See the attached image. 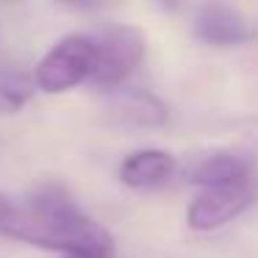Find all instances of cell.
<instances>
[{
	"label": "cell",
	"instance_id": "9",
	"mask_svg": "<svg viewBox=\"0 0 258 258\" xmlns=\"http://www.w3.org/2000/svg\"><path fill=\"white\" fill-rule=\"evenodd\" d=\"M34 75L23 73H6L0 75V108L3 111H17L34 95Z\"/></svg>",
	"mask_w": 258,
	"mask_h": 258
},
{
	"label": "cell",
	"instance_id": "7",
	"mask_svg": "<svg viewBox=\"0 0 258 258\" xmlns=\"http://www.w3.org/2000/svg\"><path fill=\"white\" fill-rule=\"evenodd\" d=\"M178 172V158L167 150H158V147H145V150H136L119 164V180L131 189H158L164 186L172 175Z\"/></svg>",
	"mask_w": 258,
	"mask_h": 258
},
{
	"label": "cell",
	"instance_id": "6",
	"mask_svg": "<svg viewBox=\"0 0 258 258\" xmlns=\"http://www.w3.org/2000/svg\"><path fill=\"white\" fill-rule=\"evenodd\" d=\"M195 34L206 45L236 47V45L250 39V25H247L244 14L239 9L211 3V6H203L195 14Z\"/></svg>",
	"mask_w": 258,
	"mask_h": 258
},
{
	"label": "cell",
	"instance_id": "5",
	"mask_svg": "<svg viewBox=\"0 0 258 258\" xmlns=\"http://www.w3.org/2000/svg\"><path fill=\"white\" fill-rule=\"evenodd\" d=\"M183 178L203 189H219V186H233V183H247L252 175V164L244 156L233 150H197L180 167Z\"/></svg>",
	"mask_w": 258,
	"mask_h": 258
},
{
	"label": "cell",
	"instance_id": "8",
	"mask_svg": "<svg viewBox=\"0 0 258 258\" xmlns=\"http://www.w3.org/2000/svg\"><path fill=\"white\" fill-rule=\"evenodd\" d=\"M111 108L114 117L128 125H161L167 119V108L142 89H128L122 95H117Z\"/></svg>",
	"mask_w": 258,
	"mask_h": 258
},
{
	"label": "cell",
	"instance_id": "3",
	"mask_svg": "<svg viewBox=\"0 0 258 258\" xmlns=\"http://www.w3.org/2000/svg\"><path fill=\"white\" fill-rule=\"evenodd\" d=\"M95 36V75L89 84L100 89H117L145 58V34L136 25H111Z\"/></svg>",
	"mask_w": 258,
	"mask_h": 258
},
{
	"label": "cell",
	"instance_id": "2",
	"mask_svg": "<svg viewBox=\"0 0 258 258\" xmlns=\"http://www.w3.org/2000/svg\"><path fill=\"white\" fill-rule=\"evenodd\" d=\"M95 36L70 34L58 39L34 67V86L45 95H61L92 81L95 75Z\"/></svg>",
	"mask_w": 258,
	"mask_h": 258
},
{
	"label": "cell",
	"instance_id": "4",
	"mask_svg": "<svg viewBox=\"0 0 258 258\" xmlns=\"http://www.w3.org/2000/svg\"><path fill=\"white\" fill-rule=\"evenodd\" d=\"M255 200L252 183H233V186H219V189H203L191 200L186 211V222L191 230H217L222 225L233 222L236 217L247 211Z\"/></svg>",
	"mask_w": 258,
	"mask_h": 258
},
{
	"label": "cell",
	"instance_id": "1",
	"mask_svg": "<svg viewBox=\"0 0 258 258\" xmlns=\"http://www.w3.org/2000/svg\"><path fill=\"white\" fill-rule=\"evenodd\" d=\"M0 233L64 258H111L114 239L58 186H39L23 200L0 195Z\"/></svg>",
	"mask_w": 258,
	"mask_h": 258
}]
</instances>
